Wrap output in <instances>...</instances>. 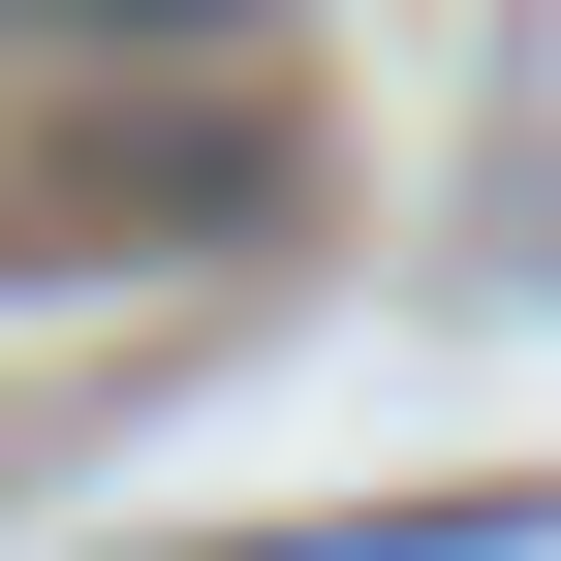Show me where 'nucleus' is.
<instances>
[{"label":"nucleus","mask_w":561,"mask_h":561,"mask_svg":"<svg viewBox=\"0 0 561 561\" xmlns=\"http://www.w3.org/2000/svg\"><path fill=\"white\" fill-rule=\"evenodd\" d=\"M0 32H32V62H219L250 0H0Z\"/></svg>","instance_id":"1"}]
</instances>
